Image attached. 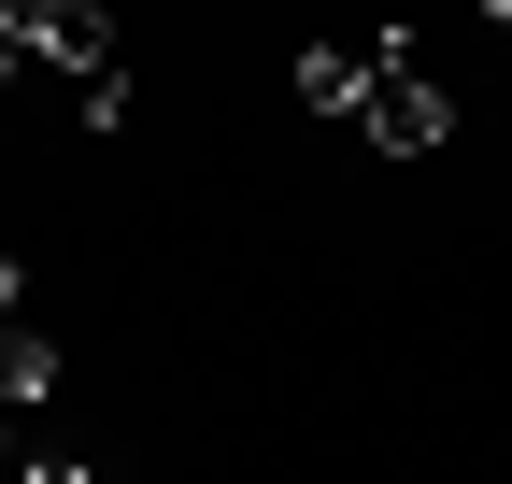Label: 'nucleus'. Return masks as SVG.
<instances>
[{
  "label": "nucleus",
  "instance_id": "1",
  "mask_svg": "<svg viewBox=\"0 0 512 484\" xmlns=\"http://www.w3.org/2000/svg\"><path fill=\"white\" fill-rule=\"evenodd\" d=\"M43 72L86 100V129H114L128 114V29L100 15V0H43Z\"/></svg>",
  "mask_w": 512,
  "mask_h": 484
},
{
  "label": "nucleus",
  "instance_id": "5",
  "mask_svg": "<svg viewBox=\"0 0 512 484\" xmlns=\"http://www.w3.org/2000/svg\"><path fill=\"white\" fill-rule=\"evenodd\" d=\"M43 72V0H0V86Z\"/></svg>",
  "mask_w": 512,
  "mask_h": 484
},
{
  "label": "nucleus",
  "instance_id": "2",
  "mask_svg": "<svg viewBox=\"0 0 512 484\" xmlns=\"http://www.w3.org/2000/svg\"><path fill=\"white\" fill-rule=\"evenodd\" d=\"M356 129H370L384 157H427L441 129H456V100L427 86V43H399V29H384V57H370V86H356Z\"/></svg>",
  "mask_w": 512,
  "mask_h": 484
},
{
  "label": "nucleus",
  "instance_id": "3",
  "mask_svg": "<svg viewBox=\"0 0 512 484\" xmlns=\"http://www.w3.org/2000/svg\"><path fill=\"white\" fill-rule=\"evenodd\" d=\"M370 57H384V29H370V43H299V100H313V114H356Z\"/></svg>",
  "mask_w": 512,
  "mask_h": 484
},
{
  "label": "nucleus",
  "instance_id": "6",
  "mask_svg": "<svg viewBox=\"0 0 512 484\" xmlns=\"http://www.w3.org/2000/svg\"><path fill=\"white\" fill-rule=\"evenodd\" d=\"M29 484H86V456H29Z\"/></svg>",
  "mask_w": 512,
  "mask_h": 484
},
{
  "label": "nucleus",
  "instance_id": "4",
  "mask_svg": "<svg viewBox=\"0 0 512 484\" xmlns=\"http://www.w3.org/2000/svg\"><path fill=\"white\" fill-rule=\"evenodd\" d=\"M43 385H57V342H43V328L15 314V328H0V413H29Z\"/></svg>",
  "mask_w": 512,
  "mask_h": 484
}]
</instances>
